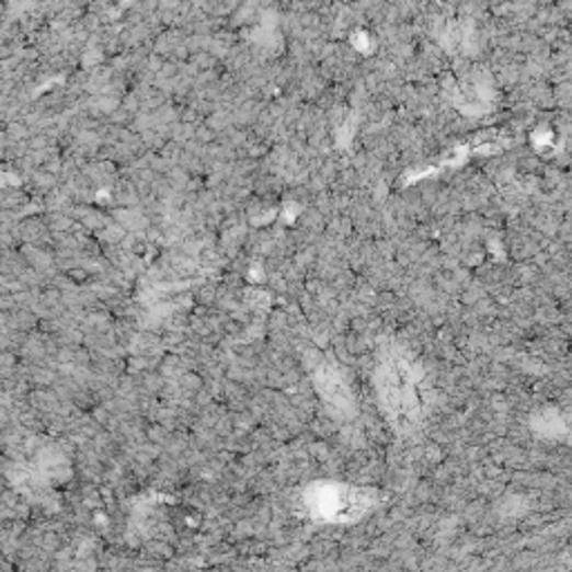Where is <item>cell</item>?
I'll use <instances>...</instances> for the list:
<instances>
[{"label":"cell","instance_id":"cell-1","mask_svg":"<svg viewBox=\"0 0 572 572\" xmlns=\"http://www.w3.org/2000/svg\"><path fill=\"white\" fill-rule=\"evenodd\" d=\"M380 389L382 398L387 400L389 410H405L408 416H414L419 412L416 408V385L414 374L410 365L403 361L389 363L380 374Z\"/></svg>","mask_w":572,"mask_h":572}]
</instances>
